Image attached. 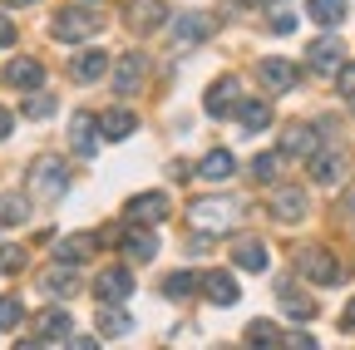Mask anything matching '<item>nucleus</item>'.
<instances>
[{"mask_svg": "<svg viewBox=\"0 0 355 350\" xmlns=\"http://www.w3.org/2000/svg\"><path fill=\"white\" fill-rule=\"evenodd\" d=\"M237 202L232 198H198L193 207H188V227L193 232H202V237H222L232 222H237Z\"/></svg>", "mask_w": 355, "mask_h": 350, "instance_id": "1", "label": "nucleus"}, {"mask_svg": "<svg viewBox=\"0 0 355 350\" xmlns=\"http://www.w3.org/2000/svg\"><path fill=\"white\" fill-rule=\"evenodd\" d=\"M64 193H69V168L60 158H35V168H30V198L60 202Z\"/></svg>", "mask_w": 355, "mask_h": 350, "instance_id": "2", "label": "nucleus"}, {"mask_svg": "<svg viewBox=\"0 0 355 350\" xmlns=\"http://www.w3.org/2000/svg\"><path fill=\"white\" fill-rule=\"evenodd\" d=\"M296 267H301V277L306 281H316V286H336L345 272H340V261L326 252V247H306L301 256H296Z\"/></svg>", "mask_w": 355, "mask_h": 350, "instance_id": "3", "label": "nucleus"}, {"mask_svg": "<svg viewBox=\"0 0 355 350\" xmlns=\"http://www.w3.org/2000/svg\"><path fill=\"white\" fill-rule=\"evenodd\" d=\"M99 10H79V6H69V10H60L55 15V35L64 40V45H69V40H89V35H99Z\"/></svg>", "mask_w": 355, "mask_h": 350, "instance_id": "4", "label": "nucleus"}, {"mask_svg": "<svg viewBox=\"0 0 355 350\" xmlns=\"http://www.w3.org/2000/svg\"><path fill=\"white\" fill-rule=\"evenodd\" d=\"M345 64V45L336 35H321V40H311V50H306V69H316V74H336Z\"/></svg>", "mask_w": 355, "mask_h": 350, "instance_id": "5", "label": "nucleus"}, {"mask_svg": "<svg viewBox=\"0 0 355 350\" xmlns=\"http://www.w3.org/2000/svg\"><path fill=\"white\" fill-rule=\"evenodd\" d=\"M261 89L266 94H291L296 89V79H301V69L291 64V60H261Z\"/></svg>", "mask_w": 355, "mask_h": 350, "instance_id": "6", "label": "nucleus"}, {"mask_svg": "<svg viewBox=\"0 0 355 350\" xmlns=\"http://www.w3.org/2000/svg\"><path fill=\"white\" fill-rule=\"evenodd\" d=\"M99 119L94 114H69V148H74V158H94L99 153Z\"/></svg>", "mask_w": 355, "mask_h": 350, "instance_id": "7", "label": "nucleus"}, {"mask_svg": "<svg viewBox=\"0 0 355 350\" xmlns=\"http://www.w3.org/2000/svg\"><path fill=\"white\" fill-rule=\"evenodd\" d=\"M321 134H326L321 123H316V128H311V123H291L286 134H282V153H286V158H311V153L321 148Z\"/></svg>", "mask_w": 355, "mask_h": 350, "instance_id": "8", "label": "nucleus"}, {"mask_svg": "<svg viewBox=\"0 0 355 350\" xmlns=\"http://www.w3.org/2000/svg\"><path fill=\"white\" fill-rule=\"evenodd\" d=\"M242 109V84L237 79H212V89H207V114L222 119V114H237Z\"/></svg>", "mask_w": 355, "mask_h": 350, "instance_id": "9", "label": "nucleus"}, {"mask_svg": "<svg viewBox=\"0 0 355 350\" xmlns=\"http://www.w3.org/2000/svg\"><path fill=\"white\" fill-rule=\"evenodd\" d=\"M306 173H311V183H326V188H331V183L345 178V153H331V148L321 153V148H316V153L306 158Z\"/></svg>", "mask_w": 355, "mask_h": 350, "instance_id": "10", "label": "nucleus"}, {"mask_svg": "<svg viewBox=\"0 0 355 350\" xmlns=\"http://www.w3.org/2000/svg\"><path fill=\"white\" fill-rule=\"evenodd\" d=\"M266 207H272L277 222H301L306 217V193L301 188H277L272 198H266Z\"/></svg>", "mask_w": 355, "mask_h": 350, "instance_id": "11", "label": "nucleus"}, {"mask_svg": "<svg viewBox=\"0 0 355 350\" xmlns=\"http://www.w3.org/2000/svg\"><path fill=\"white\" fill-rule=\"evenodd\" d=\"M6 84H15V89L35 94V89H44V64H40V60H30V55L10 60V69H6Z\"/></svg>", "mask_w": 355, "mask_h": 350, "instance_id": "12", "label": "nucleus"}, {"mask_svg": "<svg viewBox=\"0 0 355 350\" xmlns=\"http://www.w3.org/2000/svg\"><path fill=\"white\" fill-rule=\"evenodd\" d=\"M123 217H128V222H163V217H168V198L163 193H139L123 207Z\"/></svg>", "mask_w": 355, "mask_h": 350, "instance_id": "13", "label": "nucleus"}, {"mask_svg": "<svg viewBox=\"0 0 355 350\" xmlns=\"http://www.w3.org/2000/svg\"><path fill=\"white\" fill-rule=\"evenodd\" d=\"M277 301H282V311H286L291 321H311V316H316V301H311L306 291H296L286 277L277 281Z\"/></svg>", "mask_w": 355, "mask_h": 350, "instance_id": "14", "label": "nucleus"}, {"mask_svg": "<svg viewBox=\"0 0 355 350\" xmlns=\"http://www.w3.org/2000/svg\"><path fill=\"white\" fill-rule=\"evenodd\" d=\"M104 74H109V55L104 50H84V55L69 60V79H79V84H94Z\"/></svg>", "mask_w": 355, "mask_h": 350, "instance_id": "15", "label": "nucleus"}, {"mask_svg": "<svg viewBox=\"0 0 355 350\" xmlns=\"http://www.w3.org/2000/svg\"><path fill=\"white\" fill-rule=\"evenodd\" d=\"M198 281H202V296H207L212 306H232V301L242 296V286H237L227 272H202Z\"/></svg>", "mask_w": 355, "mask_h": 350, "instance_id": "16", "label": "nucleus"}, {"mask_svg": "<svg viewBox=\"0 0 355 350\" xmlns=\"http://www.w3.org/2000/svg\"><path fill=\"white\" fill-rule=\"evenodd\" d=\"M232 261H237L242 272H266V261H272V256H266V242L237 237V242H232Z\"/></svg>", "mask_w": 355, "mask_h": 350, "instance_id": "17", "label": "nucleus"}, {"mask_svg": "<svg viewBox=\"0 0 355 350\" xmlns=\"http://www.w3.org/2000/svg\"><path fill=\"white\" fill-rule=\"evenodd\" d=\"M128 291H133V277H128L123 267H109V272L94 277V296H99V301H123Z\"/></svg>", "mask_w": 355, "mask_h": 350, "instance_id": "18", "label": "nucleus"}, {"mask_svg": "<svg viewBox=\"0 0 355 350\" xmlns=\"http://www.w3.org/2000/svg\"><path fill=\"white\" fill-rule=\"evenodd\" d=\"M139 84H144V55H123L114 64V89L128 99V94H139Z\"/></svg>", "mask_w": 355, "mask_h": 350, "instance_id": "19", "label": "nucleus"}, {"mask_svg": "<svg viewBox=\"0 0 355 350\" xmlns=\"http://www.w3.org/2000/svg\"><path fill=\"white\" fill-rule=\"evenodd\" d=\"M168 20V6L163 0H128V25L133 30H158Z\"/></svg>", "mask_w": 355, "mask_h": 350, "instance_id": "20", "label": "nucleus"}, {"mask_svg": "<svg viewBox=\"0 0 355 350\" xmlns=\"http://www.w3.org/2000/svg\"><path fill=\"white\" fill-rule=\"evenodd\" d=\"M212 25H217L212 15H183V20H178V30H173V35H178L173 45H178V50H188V45H202V40L212 35Z\"/></svg>", "mask_w": 355, "mask_h": 350, "instance_id": "21", "label": "nucleus"}, {"mask_svg": "<svg viewBox=\"0 0 355 350\" xmlns=\"http://www.w3.org/2000/svg\"><path fill=\"white\" fill-rule=\"evenodd\" d=\"M30 340H69V311H60V306L40 311V321H35V335H30Z\"/></svg>", "mask_w": 355, "mask_h": 350, "instance_id": "22", "label": "nucleus"}, {"mask_svg": "<svg viewBox=\"0 0 355 350\" xmlns=\"http://www.w3.org/2000/svg\"><path fill=\"white\" fill-rule=\"evenodd\" d=\"M237 173V158L227 153V148H212L202 163H198V178H207V183H222V178H232Z\"/></svg>", "mask_w": 355, "mask_h": 350, "instance_id": "23", "label": "nucleus"}, {"mask_svg": "<svg viewBox=\"0 0 355 350\" xmlns=\"http://www.w3.org/2000/svg\"><path fill=\"white\" fill-rule=\"evenodd\" d=\"M119 247H123L133 261H153V256H158V237H153L148 227H139V232H123V237H119Z\"/></svg>", "mask_w": 355, "mask_h": 350, "instance_id": "24", "label": "nucleus"}, {"mask_svg": "<svg viewBox=\"0 0 355 350\" xmlns=\"http://www.w3.org/2000/svg\"><path fill=\"white\" fill-rule=\"evenodd\" d=\"M133 331V321H128V311H123V306L119 301H104V311H99V335H128Z\"/></svg>", "mask_w": 355, "mask_h": 350, "instance_id": "25", "label": "nucleus"}, {"mask_svg": "<svg viewBox=\"0 0 355 350\" xmlns=\"http://www.w3.org/2000/svg\"><path fill=\"white\" fill-rule=\"evenodd\" d=\"M133 128H139V119H133L128 109H109V114H99V134H104V139H128Z\"/></svg>", "mask_w": 355, "mask_h": 350, "instance_id": "26", "label": "nucleus"}, {"mask_svg": "<svg viewBox=\"0 0 355 350\" xmlns=\"http://www.w3.org/2000/svg\"><path fill=\"white\" fill-rule=\"evenodd\" d=\"M306 15L316 20V25H326V30H331V25H340V20H345V0H306Z\"/></svg>", "mask_w": 355, "mask_h": 350, "instance_id": "27", "label": "nucleus"}, {"mask_svg": "<svg viewBox=\"0 0 355 350\" xmlns=\"http://www.w3.org/2000/svg\"><path fill=\"white\" fill-rule=\"evenodd\" d=\"M40 291H44V296H74V291H79V281H74V267H69V272H64V267L44 272V277H40Z\"/></svg>", "mask_w": 355, "mask_h": 350, "instance_id": "28", "label": "nucleus"}, {"mask_svg": "<svg viewBox=\"0 0 355 350\" xmlns=\"http://www.w3.org/2000/svg\"><path fill=\"white\" fill-rule=\"evenodd\" d=\"M89 252H94V237H89V232H74V237L55 242V256H60V261H69V267H74V261H84Z\"/></svg>", "mask_w": 355, "mask_h": 350, "instance_id": "29", "label": "nucleus"}, {"mask_svg": "<svg viewBox=\"0 0 355 350\" xmlns=\"http://www.w3.org/2000/svg\"><path fill=\"white\" fill-rule=\"evenodd\" d=\"M272 123V109H266L261 99H252V104H242V128L247 134H261V128Z\"/></svg>", "mask_w": 355, "mask_h": 350, "instance_id": "30", "label": "nucleus"}, {"mask_svg": "<svg viewBox=\"0 0 355 350\" xmlns=\"http://www.w3.org/2000/svg\"><path fill=\"white\" fill-rule=\"evenodd\" d=\"M198 286H202V281H198L193 272H173V277L163 281V296H173V301H183V296H193Z\"/></svg>", "mask_w": 355, "mask_h": 350, "instance_id": "31", "label": "nucleus"}, {"mask_svg": "<svg viewBox=\"0 0 355 350\" xmlns=\"http://www.w3.org/2000/svg\"><path fill=\"white\" fill-rule=\"evenodd\" d=\"M20 316H25L20 296H0V331H15V326H20Z\"/></svg>", "mask_w": 355, "mask_h": 350, "instance_id": "32", "label": "nucleus"}, {"mask_svg": "<svg viewBox=\"0 0 355 350\" xmlns=\"http://www.w3.org/2000/svg\"><path fill=\"white\" fill-rule=\"evenodd\" d=\"M44 114H55V99L50 94H25V119H44Z\"/></svg>", "mask_w": 355, "mask_h": 350, "instance_id": "33", "label": "nucleus"}, {"mask_svg": "<svg viewBox=\"0 0 355 350\" xmlns=\"http://www.w3.org/2000/svg\"><path fill=\"white\" fill-rule=\"evenodd\" d=\"M25 217H30V207H25L20 198H6V202H0V222L15 227V222H25Z\"/></svg>", "mask_w": 355, "mask_h": 350, "instance_id": "34", "label": "nucleus"}, {"mask_svg": "<svg viewBox=\"0 0 355 350\" xmlns=\"http://www.w3.org/2000/svg\"><path fill=\"white\" fill-rule=\"evenodd\" d=\"M252 178H257V183H272V178H277V153H261V158L252 163Z\"/></svg>", "mask_w": 355, "mask_h": 350, "instance_id": "35", "label": "nucleus"}, {"mask_svg": "<svg viewBox=\"0 0 355 350\" xmlns=\"http://www.w3.org/2000/svg\"><path fill=\"white\" fill-rule=\"evenodd\" d=\"M247 340H252V345H277L282 335H277V326H266V321H257V326L247 331Z\"/></svg>", "mask_w": 355, "mask_h": 350, "instance_id": "36", "label": "nucleus"}, {"mask_svg": "<svg viewBox=\"0 0 355 350\" xmlns=\"http://www.w3.org/2000/svg\"><path fill=\"white\" fill-rule=\"evenodd\" d=\"M25 267V252L20 247H0V272H20Z\"/></svg>", "mask_w": 355, "mask_h": 350, "instance_id": "37", "label": "nucleus"}, {"mask_svg": "<svg viewBox=\"0 0 355 350\" xmlns=\"http://www.w3.org/2000/svg\"><path fill=\"white\" fill-rule=\"evenodd\" d=\"M15 45V25L6 20V10H0V50H10Z\"/></svg>", "mask_w": 355, "mask_h": 350, "instance_id": "38", "label": "nucleus"}, {"mask_svg": "<svg viewBox=\"0 0 355 350\" xmlns=\"http://www.w3.org/2000/svg\"><path fill=\"white\" fill-rule=\"evenodd\" d=\"M10 128H15V114H10V109H0V143L10 139Z\"/></svg>", "mask_w": 355, "mask_h": 350, "instance_id": "39", "label": "nucleus"}, {"mask_svg": "<svg viewBox=\"0 0 355 350\" xmlns=\"http://www.w3.org/2000/svg\"><path fill=\"white\" fill-rule=\"evenodd\" d=\"M272 30H277V35H286V30H296V20L282 10V15H272Z\"/></svg>", "mask_w": 355, "mask_h": 350, "instance_id": "40", "label": "nucleus"}, {"mask_svg": "<svg viewBox=\"0 0 355 350\" xmlns=\"http://www.w3.org/2000/svg\"><path fill=\"white\" fill-rule=\"evenodd\" d=\"M340 326H345V331H355V301L345 306V316H340Z\"/></svg>", "mask_w": 355, "mask_h": 350, "instance_id": "41", "label": "nucleus"}, {"mask_svg": "<svg viewBox=\"0 0 355 350\" xmlns=\"http://www.w3.org/2000/svg\"><path fill=\"white\" fill-rule=\"evenodd\" d=\"M6 6H10V10H20V6H35V0H6Z\"/></svg>", "mask_w": 355, "mask_h": 350, "instance_id": "42", "label": "nucleus"}, {"mask_svg": "<svg viewBox=\"0 0 355 350\" xmlns=\"http://www.w3.org/2000/svg\"><path fill=\"white\" fill-rule=\"evenodd\" d=\"M247 6H277V0H247Z\"/></svg>", "mask_w": 355, "mask_h": 350, "instance_id": "43", "label": "nucleus"}, {"mask_svg": "<svg viewBox=\"0 0 355 350\" xmlns=\"http://www.w3.org/2000/svg\"><path fill=\"white\" fill-rule=\"evenodd\" d=\"M345 99H350V109H355V89H350V94H345Z\"/></svg>", "mask_w": 355, "mask_h": 350, "instance_id": "44", "label": "nucleus"}, {"mask_svg": "<svg viewBox=\"0 0 355 350\" xmlns=\"http://www.w3.org/2000/svg\"><path fill=\"white\" fill-rule=\"evenodd\" d=\"M350 207H355V198H350Z\"/></svg>", "mask_w": 355, "mask_h": 350, "instance_id": "45", "label": "nucleus"}]
</instances>
